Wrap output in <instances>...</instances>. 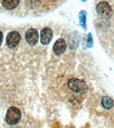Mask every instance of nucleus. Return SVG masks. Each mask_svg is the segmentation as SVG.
Returning <instances> with one entry per match:
<instances>
[{"mask_svg": "<svg viewBox=\"0 0 114 128\" xmlns=\"http://www.w3.org/2000/svg\"><path fill=\"white\" fill-rule=\"evenodd\" d=\"M67 87L68 90L76 96H83L88 90V87L86 82L78 78H71L67 81Z\"/></svg>", "mask_w": 114, "mask_h": 128, "instance_id": "1", "label": "nucleus"}, {"mask_svg": "<svg viewBox=\"0 0 114 128\" xmlns=\"http://www.w3.org/2000/svg\"><path fill=\"white\" fill-rule=\"evenodd\" d=\"M22 118V112L20 110L16 107H10L7 110L5 116L7 123L10 125H15L18 124Z\"/></svg>", "mask_w": 114, "mask_h": 128, "instance_id": "2", "label": "nucleus"}, {"mask_svg": "<svg viewBox=\"0 0 114 128\" xmlns=\"http://www.w3.org/2000/svg\"><path fill=\"white\" fill-rule=\"evenodd\" d=\"M96 9L98 14L103 18H109L113 14V10L110 5L105 1L100 2L96 5Z\"/></svg>", "mask_w": 114, "mask_h": 128, "instance_id": "3", "label": "nucleus"}, {"mask_svg": "<svg viewBox=\"0 0 114 128\" xmlns=\"http://www.w3.org/2000/svg\"><path fill=\"white\" fill-rule=\"evenodd\" d=\"M21 40V36L17 32H12L7 36L6 43L10 48H14L18 46Z\"/></svg>", "mask_w": 114, "mask_h": 128, "instance_id": "4", "label": "nucleus"}, {"mask_svg": "<svg viewBox=\"0 0 114 128\" xmlns=\"http://www.w3.org/2000/svg\"><path fill=\"white\" fill-rule=\"evenodd\" d=\"M25 39L28 44L31 46H34L37 44L39 41V33L38 31L35 28H29L28 30L26 35H25Z\"/></svg>", "mask_w": 114, "mask_h": 128, "instance_id": "5", "label": "nucleus"}, {"mask_svg": "<svg viewBox=\"0 0 114 128\" xmlns=\"http://www.w3.org/2000/svg\"><path fill=\"white\" fill-rule=\"evenodd\" d=\"M66 49V43L64 38H59L54 43L53 50L56 55H62Z\"/></svg>", "mask_w": 114, "mask_h": 128, "instance_id": "6", "label": "nucleus"}, {"mask_svg": "<svg viewBox=\"0 0 114 128\" xmlns=\"http://www.w3.org/2000/svg\"><path fill=\"white\" fill-rule=\"evenodd\" d=\"M53 38V32L49 28H44L41 32V43L48 45Z\"/></svg>", "mask_w": 114, "mask_h": 128, "instance_id": "7", "label": "nucleus"}, {"mask_svg": "<svg viewBox=\"0 0 114 128\" xmlns=\"http://www.w3.org/2000/svg\"><path fill=\"white\" fill-rule=\"evenodd\" d=\"M20 0H2V4L6 9L12 10L17 7Z\"/></svg>", "mask_w": 114, "mask_h": 128, "instance_id": "8", "label": "nucleus"}, {"mask_svg": "<svg viewBox=\"0 0 114 128\" xmlns=\"http://www.w3.org/2000/svg\"><path fill=\"white\" fill-rule=\"evenodd\" d=\"M113 100L111 98L105 96L101 100V105L105 110H110L113 106Z\"/></svg>", "mask_w": 114, "mask_h": 128, "instance_id": "9", "label": "nucleus"}, {"mask_svg": "<svg viewBox=\"0 0 114 128\" xmlns=\"http://www.w3.org/2000/svg\"><path fill=\"white\" fill-rule=\"evenodd\" d=\"M78 18H79V22H80L81 26L86 30V13L84 10L79 12Z\"/></svg>", "mask_w": 114, "mask_h": 128, "instance_id": "10", "label": "nucleus"}, {"mask_svg": "<svg viewBox=\"0 0 114 128\" xmlns=\"http://www.w3.org/2000/svg\"><path fill=\"white\" fill-rule=\"evenodd\" d=\"M93 38H92L91 33H89L88 34V36H87V46L88 48H91L93 46Z\"/></svg>", "mask_w": 114, "mask_h": 128, "instance_id": "11", "label": "nucleus"}, {"mask_svg": "<svg viewBox=\"0 0 114 128\" xmlns=\"http://www.w3.org/2000/svg\"><path fill=\"white\" fill-rule=\"evenodd\" d=\"M3 34H2V32L0 31V46L2 45V41H3Z\"/></svg>", "mask_w": 114, "mask_h": 128, "instance_id": "12", "label": "nucleus"}, {"mask_svg": "<svg viewBox=\"0 0 114 128\" xmlns=\"http://www.w3.org/2000/svg\"><path fill=\"white\" fill-rule=\"evenodd\" d=\"M86 0H82V2H86Z\"/></svg>", "mask_w": 114, "mask_h": 128, "instance_id": "13", "label": "nucleus"}]
</instances>
